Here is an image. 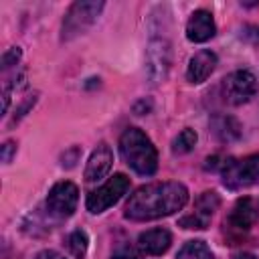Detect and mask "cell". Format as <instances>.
Instances as JSON below:
<instances>
[{
	"mask_svg": "<svg viewBox=\"0 0 259 259\" xmlns=\"http://www.w3.org/2000/svg\"><path fill=\"white\" fill-rule=\"evenodd\" d=\"M217 67V55L212 51H198L186 69V79L190 83H202L210 77V73Z\"/></svg>",
	"mask_w": 259,
	"mask_h": 259,
	"instance_id": "obj_14",
	"label": "cell"
},
{
	"mask_svg": "<svg viewBox=\"0 0 259 259\" xmlns=\"http://www.w3.org/2000/svg\"><path fill=\"white\" fill-rule=\"evenodd\" d=\"M233 259H257L253 253H239V255H235Z\"/></svg>",
	"mask_w": 259,
	"mask_h": 259,
	"instance_id": "obj_23",
	"label": "cell"
},
{
	"mask_svg": "<svg viewBox=\"0 0 259 259\" xmlns=\"http://www.w3.org/2000/svg\"><path fill=\"white\" fill-rule=\"evenodd\" d=\"M14 150H16V146H14L12 142H6V144L2 146V162H10Z\"/></svg>",
	"mask_w": 259,
	"mask_h": 259,
	"instance_id": "obj_21",
	"label": "cell"
},
{
	"mask_svg": "<svg viewBox=\"0 0 259 259\" xmlns=\"http://www.w3.org/2000/svg\"><path fill=\"white\" fill-rule=\"evenodd\" d=\"M20 49L18 47H12V49H8L4 55H2V69L6 71V69H10L12 65H16L18 61H20Z\"/></svg>",
	"mask_w": 259,
	"mask_h": 259,
	"instance_id": "obj_20",
	"label": "cell"
},
{
	"mask_svg": "<svg viewBox=\"0 0 259 259\" xmlns=\"http://www.w3.org/2000/svg\"><path fill=\"white\" fill-rule=\"evenodd\" d=\"M77 202H79V190L73 182L69 180H63V182H57L51 190H49V196H47V210L57 217V219H67L75 212L77 208Z\"/></svg>",
	"mask_w": 259,
	"mask_h": 259,
	"instance_id": "obj_7",
	"label": "cell"
},
{
	"mask_svg": "<svg viewBox=\"0 0 259 259\" xmlns=\"http://www.w3.org/2000/svg\"><path fill=\"white\" fill-rule=\"evenodd\" d=\"M127 188H130V178L125 174H113L107 182H103L99 188H95V190H91L87 194L85 206L93 214L103 212L109 206H113L127 192Z\"/></svg>",
	"mask_w": 259,
	"mask_h": 259,
	"instance_id": "obj_5",
	"label": "cell"
},
{
	"mask_svg": "<svg viewBox=\"0 0 259 259\" xmlns=\"http://www.w3.org/2000/svg\"><path fill=\"white\" fill-rule=\"evenodd\" d=\"M188 202V190L180 182H152L140 186L125 204V219L154 221L174 214Z\"/></svg>",
	"mask_w": 259,
	"mask_h": 259,
	"instance_id": "obj_1",
	"label": "cell"
},
{
	"mask_svg": "<svg viewBox=\"0 0 259 259\" xmlns=\"http://www.w3.org/2000/svg\"><path fill=\"white\" fill-rule=\"evenodd\" d=\"M67 247H69V251H71V255H73L75 259H83V257L87 255V247H89V237H87V233L81 231V229L73 231V233L67 237Z\"/></svg>",
	"mask_w": 259,
	"mask_h": 259,
	"instance_id": "obj_17",
	"label": "cell"
},
{
	"mask_svg": "<svg viewBox=\"0 0 259 259\" xmlns=\"http://www.w3.org/2000/svg\"><path fill=\"white\" fill-rule=\"evenodd\" d=\"M140 249L138 247H134V245H121V247H117L115 249V253L111 255V259H140Z\"/></svg>",
	"mask_w": 259,
	"mask_h": 259,
	"instance_id": "obj_19",
	"label": "cell"
},
{
	"mask_svg": "<svg viewBox=\"0 0 259 259\" xmlns=\"http://www.w3.org/2000/svg\"><path fill=\"white\" fill-rule=\"evenodd\" d=\"M214 20H212V14L208 10H194L186 22V36L188 40L192 42H204L208 38L214 36Z\"/></svg>",
	"mask_w": 259,
	"mask_h": 259,
	"instance_id": "obj_12",
	"label": "cell"
},
{
	"mask_svg": "<svg viewBox=\"0 0 259 259\" xmlns=\"http://www.w3.org/2000/svg\"><path fill=\"white\" fill-rule=\"evenodd\" d=\"M219 204H221L219 194H217L214 190H206V192H202V194L194 200L192 212L184 214V217L178 221V225H180L182 229H198V231H200V229H206L208 223H210V219H212V214H214V210L219 208Z\"/></svg>",
	"mask_w": 259,
	"mask_h": 259,
	"instance_id": "obj_8",
	"label": "cell"
},
{
	"mask_svg": "<svg viewBox=\"0 0 259 259\" xmlns=\"http://www.w3.org/2000/svg\"><path fill=\"white\" fill-rule=\"evenodd\" d=\"M170 42L162 38H152L148 45V73L154 83L162 81L170 69Z\"/></svg>",
	"mask_w": 259,
	"mask_h": 259,
	"instance_id": "obj_9",
	"label": "cell"
},
{
	"mask_svg": "<svg viewBox=\"0 0 259 259\" xmlns=\"http://www.w3.org/2000/svg\"><path fill=\"white\" fill-rule=\"evenodd\" d=\"M210 127L221 142H235L241 136V123L231 115H214Z\"/></svg>",
	"mask_w": 259,
	"mask_h": 259,
	"instance_id": "obj_15",
	"label": "cell"
},
{
	"mask_svg": "<svg viewBox=\"0 0 259 259\" xmlns=\"http://www.w3.org/2000/svg\"><path fill=\"white\" fill-rule=\"evenodd\" d=\"M119 152L125 164L142 176H152L158 170V152L152 140L138 127H127L119 136Z\"/></svg>",
	"mask_w": 259,
	"mask_h": 259,
	"instance_id": "obj_2",
	"label": "cell"
},
{
	"mask_svg": "<svg viewBox=\"0 0 259 259\" xmlns=\"http://www.w3.org/2000/svg\"><path fill=\"white\" fill-rule=\"evenodd\" d=\"M221 176L223 184L231 190L259 184V154H251L245 158H227L221 164Z\"/></svg>",
	"mask_w": 259,
	"mask_h": 259,
	"instance_id": "obj_3",
	"label": "cell"
},
{
	"mask_svg": "<svg viewBox=\"0 0 259 259\" xmlns=\"http://www.w3.org/2000/svg\"><path fill=\"white\" fill-rule=\"evenodd\" d=\"M34 259H65L61 253H57V251H40Z\"/></svg>",
	"mask_w": 259,
	"mask_h": 259,
	"instance_id": "obj_22",
	"label": "cell"
},
{
	"mask_svg": "<svg viewBox=\"0 0 259 259\" xmlns=\"http://www.w3.org/2000/svg\"><path fill=\"white\" fill-rule=\"evenodd\" d=\"M176 259H214V253L204 241H188L182 245Z\"/></svg>",
	"mask_w": 259,
	"mask_h": 259,
	"instance_id": "obj_16",
	"label": "cell"
},
{
	"mask_svg": "<svg viewBox=\"0 0 259 259\" xmlns=\"http://www.w3.org/2000/svg\"><path fill=\"white\" fill-rule=\"evenodd\" d=\"M223 99L231 105H243L247 103L255 91H257V79L251 71H233L223 79Z\"/></svg>",
	"mask_w": 259,
	"mask_h": 259,
	"instance_id": "obj_6",
	"label": "cell"
},
{
	"mask_svg": "<svg viewBox=\"0 0 259 259\" xmlns=\"http://www.w3.org/2000/svg\"><path fill=\"white\" fill-rule=\"evenodd\" d=\"M103 10V2H75L71 4V8L67 10L65 18H63V26H61V40H73L75 36L83 34L99 16V12Z\"/></svg>",
	"mask_w": 259,
	"mask_h": 259,
	"instance_id": "obj_4",
	"label": "cell"
},
{
	"mask_svg": "<svg viewBox=\"0 0 259 259\" xmlns=\"http://www.w3.org/2000/svg\"><path fill=\"white\" fill-rule=\"evenodd\" d=\"M255 221H257V206L249 196H245V198H239L235 202L225 225L233 233H247L255 225Z\"/></svg>",
	"mask_w": 259,
	"mask_h": 259,
	"instance_id": "obj_10",
	"label": "cell"
},
{
	"mask_svg": "<svg viewBox=\"0 0 259 259\" xmlns=\"http://www.w3.org/2000/svg\"><path fill=\"white\" fill-rule=\"evenodd\" d=\"M196 132L194 130H190V127H186V130H182L176 138H174V142H172V150H174V154H188L194 146H196Z\"/></svg>",
	"mask_w": 259,
	"mask_h": 259,
	"instance_id": "obj_18",
	"label": "cell"
},
{
	"mask_svg": "<svg viewBox=\"0 0 259 259\" xmlns=\"http://www.w3.org/2000/svg\"><path fill=\"white\" fill-rule=\"evenodd\" d=\"M170 243H172V235L166 229H150L138 237L136 247L140 249L142 255H162L168 251Z\"/></svg>",
	"mask_w": 259,
	"mask_h": 259,
	"instance_id": "obj_13",
	"label": "cell"
},
{
	"mask_svg": "<svg viewBox=\"0 0 259 259\" xmlns=\"http://www.w3.org/2000/svg\"><path fill=\"white\" fill-rule=\"evenodd\" d=\"M111 166H113V152H111V148H109L105 142H101V144L91 152V156H89V160H87V166H85V180H87V182H97V180L105 178V176L109 174Z\"/></svg>",
	"mask_w": 259,
	"mask_h": 259,
	"instance_id": "obj_11",
	"label": "cell"
}]
</instances>
